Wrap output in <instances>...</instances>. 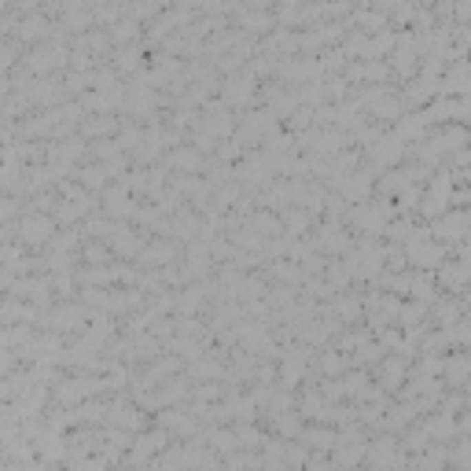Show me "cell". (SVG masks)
Masks as SVG:
<instances>
[{"mask_svg": "<svg viewBox=\"0 0 471 471\" xmlns=\"http://www.w3.org/2000/svg\"><path fill=\"white\" fill-rule=\"evenodd\" d=\"M111 37H114V41H129V37H136V23H114V26H111Z\"/></svg>", "mask_w": 471, "mask_h": 471, "instance_id": "obj_18", "label": "cell"}, {"mask_svg": "<svg viewBox=\"0 0 471 471\" xmlns=\"http://www.w3.org/2000/svg\"><path fill=\"white\" fill-rule=\"evenodd\" d=\"M8 213H12V202L4 199V202H0V218H8Z\"/></svg>", "mask_w": 471, "mask_h": 471, "instance_id": "obj_26", "label": "cell"}, {"mask_svg": "<svg viewBox=\"0 0 471 471\" xmlns=\"http://www.w3.org/2000/svg\"><path fill=\"white\" fill-rule=\"evenodd\" d=\"M435 232L442 236V240H464V232H468V218H464V210L442 213V221H435Z\"/></svg>", "mask_w": 471, "mask_h": 471, "instance_id": "obj_5", "label": "cell"}, {"mask_svg": "<svg viewBox=\"0 0 471 471\" xmlns=\"http://www.w3.org/2000/svg\"><path fill=\"white\" fill-rule=\"evenodd\" d=\"M320 365H324V372H339L342 365H346V357H339V353H331V350H328V357L320 361Z\"/></svg>", "mask_w": 471, "mask_h": 471, "instance_id": "obj_21", "label": "cell"}, {"mask_svg": "<svg viewBox=\"0 0 471 471\" xmlns=\"http://www.w3.org/2000/svg\"><path fill=\"white\" fill-rule=\"evenodd\" d=\"M331 449H335V460L342 468H353L361 457H365V438H361V435H339Z\"/></svg>", "mask_w": 471, "mask_h": 471, "instance_id": "obj_3", "label": "cell"}, {"mask_svg": "<svg viewBox=\"0 0 471 471\" xmlns=\"http://www.w3.org/2000/svg\"><path fill=\"white\" fill-rule=\"evenodd\" d=\"M435 92H438V81L435 78H420V81H409L405 100H409V103H423V100H431Z\"/></svg>", "mask_w": 471, "mask_h": 471, "instance_id": "obj_11", "label": "cell"}, {"mask_svg": "<svg viewBox=\"0 0 471 471\" xmlns=\"http://www.w3.org/2000/svg\"><path fill=\"white\" fill-rule=\"evenodd\" d=\"M339 313H342V317H353V313H357V302H353V298H342V302H339Z\"/></svg>", "mask_w": 471, "mask_h": 471, "instance_id": "obj_23", "label": "cell"}, {"mask_svg": "<svg viewBox=\"0 0 471 471\" xmlns=\"http://www.w3.org/2000/svg\"><path fill=\"white\" fill-rule=\"evenodd\" d=\"M368 188H372V177L368 174H350V180L342 185V196L353 199V202H361V199L368 196Z\"/></svg>", "mask_w": 471, "mask_h": 471, "instance_id": "obj_10", "label": "cell"}, {"mask_svg": "<svg viewBox=\"0 0 471 471\" xmlns=\"http://www.w3.org/2000/svg\"><path fill=\"white\" fill-rule=\"evenodd\" d=\"M442 372H446V379L449 383H464V372H468V353H457V357H449V361H442Z\"/></svg>", "mask_w": 471, "mask_h": 471, "instance_id": "obj_14", "label": "cell"}, {"mask_svg": "<svg viewBox=\"0 0 471 471\" xmlns=\"http://www.w3.org/2000/svg\"><path fill=\"white\" fill-rule=\"evenodd\" d=\"M287 229H291V232H302V229H306V213H302V210H291V213H287Z\"/></svg>", "mask_w": 471, "mask_h": 471, "instance_id": "obj_20", "label": "cell"}, {"mask_svg": "<svg viewBox=\"0 0 471 471\" xmlns=\"http://www.w3.org/2000/svg\"><path fill=\"white\" fill-rule=\"evenodd\" d=\"M401 376H405V365H401V357H390L387 365L379 368V379H383V387L387 390H394L401 383Z\"/></svg>", "mask_w": 471, "mask_h": 471, "instance_id": "obj_15", "label": "cell"}, {"mask_svg": "<svg viewBox=\"0 0 471 471\" xmlns=\"http://www.w3.org/2000/svg\"><path fill=\"white\" fill-rule=\"evenodd\" d=\"M365 453H368L376 471H398L401 468V449L394 446V438H379V442L365 446Z\"/></svg>", "mask_w": 471, "mask_h": 471, "instance_id": "obj_2", "label": "cell"}, {"mask_svg": "<svg viewBox=\"0 0 471 471\" xmlns=\"http://www.w3.org/2000/svg\"><path fill=\"white\" fill-rule=\"evenodd\" d=\"M276 276H280V280H298V273L291 269V262H276V269H273Z\"/></svg>", "mask_w": 471, "mask_h": 471, "instance_id": "obj_22", "label": "cell"}, {"mask_svg": "<svg viewBox=\"0 0 471 471\" xmlns=\"http://www.w3.org/2000/svg\"><path fill=\"white\" fill-rule=\"evenodd\" d=\"M302 438H306V442L313 446V449H331V446H335V438H339V435H335V431H306Z\"/></svg>", "mask_w": 471, "mask_h": 471, "instance_id": "obj_17", "label": "cell"}, {"mask_svg": "<svg viewBox=\"0 0 471 471\" xmlns=\"http://www.w3.org/2000/svg\"><path fill=\"white\" fill-rule=\"evenodd\" d=\"M251 74H247V78H240V81H229V85H224V100H229V103H236V107H240V103H247L251 100Z\"/></svg>", "mask_w": 471, "mask_h": 471, "instance_id": "obj_12", "label": "cell"}, {"mask_svg": "<svg viewBox=\"0 0 471 471\" xmlns=\"http://www.w3.org/2000/svg\"><path fill=\"white\" fill-rule=\"evenodd\" d=\"M317 247H324V251H350V236L342 232L339 224H328V229H320Z\"/></svg>", "mask_w": 471, "mask_h": 471, "instance_id": "obj_9", "label": "cell"}, {"mask_svg": "<svg viewBox=\"0 0 471 471\" xmlns=\"http://www.w3.org/2000/svg\"><path fill=\"white\" fill-rule=\"evenodd\" d=\"M350 221L357 224L365 236H376L387 229V221H390V210L383 207V202H357V210H350Z\"/></svg>", "mask_w": 471, "mask_h": 471, "instance_id": "obj_1", "label": "cell"}, {"mask_svg": "<svg viewBox=\"0 0 471 471\" xmlns=\"http://www.w3.org/2000/svg\"><path fill=\"white\" fill-rule=\"evenodd\" d=\"M405 155V147L398 136H387V140H379L376 147H372V163L376 166H390V163H398V158Z\"/></svg>", "mask_w": 471, "mask_h": 471, "instance_id": "obj_6", "label": "cell"}, {"mask_svg": "<svg viewBox=\"0 0 471 471\" xmlns=\"http://www.w3.org/2000/svg\"><path fill=\"white\" fill-rule=\"evenodd\" d=\"M453 464H457V471H464V468H468V438H457V449H453Z\"/></svg>", "mask_w": 471, "mask_h": 471, "instance_id": "obj_19", "label": "cell"}, {"mask_svg": "<svg viewBox=\"0 0 471 471\" xmlns=\"http://www.w3.org/2000/svg\"><path fill=\"white\" fill-rule=\"evenodd\" d=\"M398 298H390V295H372L368 298V320H372V324H376V328H383V324H394V320H398Z\"/></svg>", "mask_w": 471, "mask_h": 471, "instance_id": "obj_4", "label": "cell"}, {"mask_svg": "<svg viewBox=\"0 0 471 471\" xmlns=\"http://www.w3.org/2000/svg\"><path fill=\"white\" fill-rule=\"evenodd\" d=\"M460 306H464V302H460V298H453V302H438L435 317L442 320V331H446L449 324H457V320H460Z\"/></svg>", "mask_w": 471, "mask_h": 471, "instance_id": "obj_16", "label": "cell"}, {"mask_svg": "<svg viewBox=\"0 0 471 471\" xmlns=\"http://www.w3.org/2000/svg\"><path fill=\"white\" fill-rule=\"evenodd\" d=\"M8 63H12V48H8V45H0V70H4Z\"/></svg>", "mask_w": 471, "mask_h": 471, "instance_id": "obj_25", "label": "cell"}, {"mask_svg": "<svg viewBox=\"0 0 471 471\" xmlns=\"http://www.w3.org/2000/svg\"><path fill=\"white\" fill-rule=\"evenodd\" d=\"M15 365V353H0V372H8Z\"/></svg>", "mask_w": 471, "mask_h": 471, "instance_id": "obj_24", "label": "cell"}, {"mask_svg": "<svg viewBox=\"0 0 471 471\" xmlns=\"http://www.w3.org/2000/svg\"><path fill=\"white\" fill-rule=\"evenodd\" d=\"M48 232H52V221L48 218H26L23 221V240L26 243H41Z\"/></svg>", "mask_w": 471, "mask_h": 471, "instance_id": "obj_13", "label": "cell"}, {"mask_svg": "<svg viewBox=\"0 0 471 471\" xmlns=\"http://www.w3.org/2000/svg\"><path fill=\"white\" fill-rule=\"evenodd\" d=\"M306 361H309V350H306V346L287 350V357H284V383H287V387H295V379L302 376Z\"/></svg>", "mask_w": 471, "mask_h": 471, "instance_id": "obj_7", "label": "cell"}, {"mask_svg": "<svg viewBox=\"0 0 471 471\" xmlns=\"http://www.w3.org/2000/svg\"><path fill=\"white\" fill-rule=\"evenodd\" d=\"M464 280H468V262L464 258L442 265V287H453V291L460 295V291H464Z\"/></svg>", "mask_w": 471, "mask_h": 471, "instance_id": "obj_8", "label": "cell"}]
</instances>
